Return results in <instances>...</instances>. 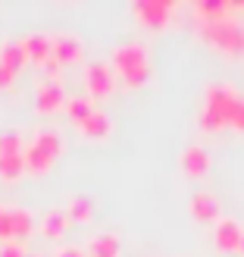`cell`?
Instances as JSON below:
<instances>
[{
  "label": "cell",
  "mask_w": 244,
  "mask_h": 257,
  "mask_svg": "<svg viewBox=\"0 0 244 257\" xmlns=\"http://www.w3.org/2000/svg\"><path fill=\"white\" fill-rule=\"evenodd\" d=\"M113 72L125 88H141L150 82V54L141 41H125L113 47Z\"/></svg>",
  "instance_id": "obj_1"
},
{
  "label": "cell",
  "mask_w": 244,
  "mask_h": 257,
  "mask_svg": "<svg viewBox=\"0 0 244 257\" xmlns=\"http://www.w3.org/2000/svg\"><path fill=\"white\" fill-rule=\"evenodd\" d=\"M241 94L235 91L228 82H213L207 88V94H203V107H200V128H207V132H219V128L228 125L232 119V113L238 107Z\"/></svg>",
  "instance_id": "obj_2"
},
{
  "label": "cell",
  "mask_w": 244,
  "mask_h": 257,
  "mask_svg": "<svg viewBox=\"0 0 244 257\" xmlns=\"http://www.w3.org/2000/svg\"><path fill=\"white\" fill-rule=\"evenodd\" d=\"M197 32L207 44H213L216 50H222L228 57L244 54V25L238 22L235 13L219 19H197Z\"/></svg>",
  "instance_id": "obj_3"
},
{
  "label": "cell",
  "mask_w": 244,
  "mask_h": 257,
  "mask_svg": "<svg viewBox=\"0 0 244 257\" xmlns=\"http://www.w3.org/2000/svg\"><path fill=\"white\" fill-rule=\"evenodd\" d=\"M116 72H113L110 63H100V60H91L85 66V91L91 100H107L116 91Z\"/></svg>",
  "instance_id": "obj_4"
},
{
  "label": "cell",
  "mask_w": 244,
  "mask_h": 257,
  "mask_svg": "<svg viewBox=\"0 0 244 257\" xmlns=\"http://www.w3.org/2000/svg\"><path fill=\"white\" fill-rule=\"evenodd\" d=\"M132 13H135V19L144 25V29L160 32V29H166L169 16L175 13V4H169V0H135Z\"/></svg>",
  "instance_id": "obj_5"
},
{
  "label": "cell",
  "mask_w": 244,
  "mask_h": 257,
  "mask_svg": "<svg viewBox=\"0 0 244 257\" xmlns=\"http://www.w3.org/2000/svg\"><path fill=\"white\" fill-rule=\"evenodd\" d=\"M66 88H63V82L57 79H44L38 82V91H35V110L38 113H57L66 107Z\"/></svg>",
  "instance_id": "obj_6"
},
{
  "label": "cell",
  "mask_w": 244,
  "mask_h": 257,
  "mask_svg": "<svg viewBox=\"0 0 244 257\" xmlns=\"http://www.w3.org/2000/svg\"><path fill=\"white\" fill-rule=\"evenodd\" d=\"M85 57V44L79 35L72 32H60L54 35V60L60 63V66H72V63H82Z\"/></svg>",
  "instance_id": "obj_7"
},
{
  "label": "cell",
  "mask_w": 244,
  "mask_h": 257,
  "mask_svg": "<svg viewBox=\"0 0 244 257\" xmlns=\"http://www.w3.org/2000/svg\"><path fill=\"white\" fill-rule=\"evenodd\" d=\"M178 166H182V173L188 179H203L210 173V151L203 145H188L182 151V160H178Z\"/></svg>",
  "instance_id": "obj_8"
},
{
  "label": "cell",
  "mask_w": 244,
  "mask_h": 257,
  "mask_svg": "<svg viewBox=\"0 0 244 257\" xmlns=\"http://www.w3.org/2000/svg\"><path fill=\"white\" fill-rule=\"evenodd\" d=\"M25 44V54H29V63H38V66H44L47 60H54V35L47 32H32L22 38Z\"/></svg>",
  "instance_id": "obj_9"
},
{
  "label": "cell",
  "mask_w": 244,
  "mask_h": 257,
  "mask_svg": "<svg viewBox=\"0 0 244 257\" xmlns=\"http://www.w3.org/2000/svg\"><path fill=\"white\" fill-rule=\"evenodd\" d=\"M241 238H244V229L238 220H228V216H219V223L213 229V241L219 251H238L241 248Z\"/></svg>",
  "instance_id": "obj_10"
},
{
  "label": "cell",
  "mask_w": 244,
  "mask_h": 257,
  "mask_svg": "<svg viewBox=\"0 0 244 257\" xmlns=\"http://www.w3.org/2000/svg\"><path fill=\"white\" fill-rule=\"evenodd\" d=\"M7 220H10V241H25L35 232V216L25 207H7Z\"/></svg>",
  "instance_id": "obj_11"
},
{
  "label": "cell",
  "mask_w": 244,
  "mask_h": 257,
  "mask_svg": "<svg viewBox=\"0 0 244 257\" xmlns=\"http://www.w3.org/2000/svg\"><path fill=\"white\" fill-rule=\"evenodd\" d=\"M191 216H197L203 223H219V201H216L210 191H197L191 195Z\"/></svg>",
  "instance_id": "obj_12"
},
{
  "label": "cell",
  "mask_w": 244,
  "mask_h": 257,
  "mask_svg": "<svg viewBox=\"0 0 244 257\" xmlns=\"http://www.w3.org/2000/svg\"><path fill=\"white\" fill-rule=\"evenodd\" d=\"M69 213L66 210H44V216H41V223H38V229H41V235L44 238H63L66 235V229H69Z\"/></svg>",
  "instance_id": "obj_13"
},
{
  "label": "cell",
  "mask_w": 244,
  "mask_h": 257,
  "mask_svg": "<svg viewBox=\"0 0 244 257\" xmlns=\"http://www.w3.org/2000/svg\"><path fill=\"white\" fill-rule=\"evenodd\" d=\"M79 132H82L85 138H97V141H100V138H107V135L113 132V119H110L107 113L97 107L88 119H82V122H79Z\"/></svg>",
  "instance_id": "obj_14"
},
{
  "label": "cell",
  "mask_w": 244,
  "mask_h": 257,
  "mask_svg": "<svg viewBox=\"0 0 244 257\" xmlns=\"http://www.w3.org/2000/svg\"><path fill=\"white\" fill-rule=\"evenodd\" d=\"M32 148H38V151H44V154H50V157H60L63 154V135L57 132V128H47V125H41L38 132L32 135V141H29Z\"/></svg>",
  "instance_id": "obj_15"
},
{
  "label": "cell",
  "mask_w": 244,
  "mask_h": 257,
  "mask_svg": "<svg viewBox=\"0 0 244 257\" xmlns=\"http://www.w3.org/2000/svg\"><path fill=\"white\" fill-rule=\"evenodd\" d=\"M85 254L88 257H119V238L113 232H100V235H91L85 245Z\"/></svg>",
  "instance_id": "obj_16"
},
{
  "label": "cell",
  "mask_w": 244,
  "mask_h": 257,
  "mask_svg": "<svg viewBox=\"0 0 244 257\" xmlns=\"http://www.w3.org/2000/svg\"><path fill=\"white\" fill-rule=\"evenodd\" d=\"M0 63L4 66H10L13 72H19L25 63H29V54H25V44L16 41V38H10V41L0 44Z\"/></svg>",
  "instance_id": "obj_17"
},
{
  "label": "cell",
  "mask_w": 244,
  "mask_h": 257,
  "mask_svg": "<svg viewBox=\"0 0 244 257\" xmlns=\"http://www.w3.org/2000/svg\"><path fill=\"white\" fill-rule=\"evenodd\" d=\"M63 110H66V116H69L75 125H79L82 119L91 116L97 107H94V100L88 97V94H72V97H66V107H63Z\"/></svg>",
  "instance_id": "obj_18"
},
{
  "label": "cell",
  "mask_w": 244,
  "mask_h": 257,
  "mask_svg": "<svg viewBox=\"0 0 244 257\" xmlns=\"http://www.w3.org/2000/svg\"><path fill=\"white\" fill-rule=\"evenodd\" d=\"M50 166H54V157L44 151H38L32 145H25V173H32V176H44L50 173Z\"/></svg>",
  "instance_id": "obj_19"
},
{
  "label": "cell",
  "mask_w": 244,
  "mask_h": 257,
  "mask_svg": "<svg viewBox=\"0 0 244 257\" xmlns=\"http://www.w3.org/2000/svg\"><path fill=\"white\" fill-rule=\"evenodd\" d=\"M66 213H69V220H75V223H91L94 220V201L88 195H75V198H69Z\"/></svg>",
  "instance_id": "obj_20"
},
{
  "label": "cell",
  "mask_w": 244,
  "mask_h": 257,
  "mask_svg": "<svg viewBox=\"0 0 244 257\" xmlns=\"http://www.w3.org/2000/svg\"><path fill=\"white\" fill-rule=\"evenodd\" d=\"M25 173V154H13V157H0V179L4 182H16Z\"/></svg>",
  "instance_id": "obj_21"
},
{
  "label": "cell",
  "mask_w": 244,
  "mask_h": 257,
  "mask_svg": "<svg viewBox=\"0 0 244 257\" xmlns=\"http://www.w3.org/2000/svg\"><path fill=\"white\" fill-rule=\"evenodd\" d=\"M13 154H25V141L19 132H0V157H13Z\"/></svg>",
  "instance_id": "obj_22"
},
{
  "label": "cell",
  "mask_w": 244,
  "mask_h": 257,
  "mask_svg": "<svg viewBox=\"0 0 244 257\" xmlns=\"http://www.w3.org/2000/svg\"><path fill=\"white\" fill-rule=\"evenodd\" d=\"M0 257H29L22 241H0Z\"/></svg>",
  "instance_id": "obj_23"
},
{
  "label": "cell",
  "mask_w": 244,
  "mask_h": 257,
  "mask_svg": "<svg viewBox=\"0 0 244 257\" xmlns=\"http://www.w3.org/2000/svg\"><path fill=\"white\" fill-rule=\"evenodd\" d=\"M228 125L238 128V132H244V97L238 100V107H235V113H232V119H228Z\"/></svg>",
  "instance_id": "obj_24"
},
{
  "label": "cell",
  "mask_w": 244,
  "mask_h": 257,
  "mask_svg": "<svg viewBox=\"0 0 244 257\" xmlns=\"http://www.w3.org/2000/svg\"><path fill=\"white\" fill-rule=\"evenodd\" d=\"M54 257H88V254H85V248H79V245H63V248L54 251Z\"/></svg>",
  "instance_id": "obj_25"
},
{
  "label": "cell",
  "mask_w": 244,
  "mask_h": 257,
  "mask_svg": "<svg viewBox=\"0 0 244 257\" xmlns=\"http://www.w3.org/2000/svg\"><path fill=\"white\" fill-rule=\"evenodd\" d=\"M13 82H16V72H13L10 66H4V63H0V88H10Z\"/></svg>",
  "instance_id": "obj_26"
},
{
  "label": "cell",
  "mask_w": 244,
  "mask_h": 257,
  "mask_svg": "<svg viewBox=\"0 0 244 257\" xmlns=\"http://www.w3.org/2000/svg\"><path fill=\"white\" fill-rule=\"evenodd\" d=\"M232 10H235V16H238V13H244V0H241V4H232Z\"/></svg>",
  "instance_id": "obj_27"
},
{
  "label": "cell",
  "mask_w": 244,
  "mask_h": 257,
  "mask_svg": "<svg viewBox=\"0 0 244 257\" xmlns=\"http://www.w3.org/2000/svg\"><path fill=\"white\" fill-rule=\"evenodd\" d=\"M238 254H244V238H241V248H238Z\"/></svg>",
  "instance_id": "obj_28"
},
{
  "label": "cell",
  "mask_w": 244,
  "mask_h": 257,
  "mask_svg": "<svg viewBox=\"0 0 244 257\" xmlns=\"http://www.w3.org/2000/svg\"><path fill=\"white\" fill-rule=\"evenodd\" d=\"M29 257H32V254H29Z\"/></svg>",
  "instance_id": "obj_29"
}]
</instances>
